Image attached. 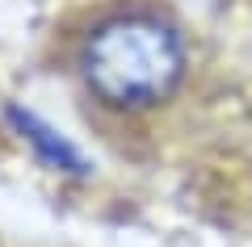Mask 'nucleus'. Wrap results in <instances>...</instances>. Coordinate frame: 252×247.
<instances>
[{"mask_svg":"<svg viewBox=\"0 0 252 247\" xmlns=\"http://www.w3.org/2000/svg\"><path fill=\"white\" fill-rule=\"evenodd\" d=\"M9 117L17 122L21 138L30 142V147L42 155V164H51L55 172H84V159L76 155V147L67 138H59V134L51 130V126H42L34 113H21V109H9Z\"/></svg>","mask_w":252,"mask_h":247,"instance_id":"nucleus-2","label":"nucleus"},{"mask_svg":"<svg viewBox=\"0 0 252 247\" xmlns=\"http://www.w3.org/2000/svg\"><path fill=\"white\" fill-rule=\"evenodd\" d=\"M80 76L105 109H152L177 92L185 46L177 29L152 13H118L84 38Z\"/></svg>","mask_w":252,"mask_h":247,"instance_id":"nucleus-1","label":"nucleus"}]
</instances>
